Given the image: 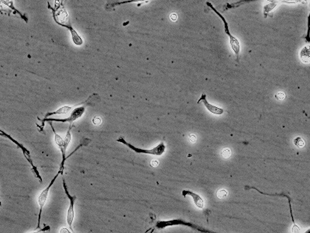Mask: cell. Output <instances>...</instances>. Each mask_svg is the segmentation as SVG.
<instances>
[{"mask_svg": "<svg viewBox=\"0 0 310 233\" xmlns=\"http://www.w3.org/2000/svg\"><path fill=\"white\" fill-rule=\"evenodd\" d=\"M206 4H207V5H209V6L210 7V9H212L216 12V14L218 15V16L221 18V19L223 20V24H224L225 32H226V33L230 37V47H231L232 50L233 51L234 54H236V56H237V61H239V54H240V42H239L238 39L236 38L234 36H233V35L231 34V33L230 32V30H229V25H228L226 20L225 19V18L213 7V5H212L210 2H206Z\"/></svg>", "mask_w": 310, "mask_h": 233, "instance_id": "6da1fadb", "label": "cell"}, {"mask_svg": "<svg viewBox=\"0 0 310 233\" xmlns=\"http://www.w3.org/2000/svg\"><path fill=\"white\" fill-rule=\"evenodd\" d=\"M116 141L120 142V143H122V144H123V145H127L130 149L134 150L135 152H137L138 154L143 153V154H151V155H155V156H161L164 152V150H165V145H164V144L163 142H160L157 147H155L152 149H141L136 148L135 146H134L133 145H131L130 143H127L124 140L123 137H120Z\"/></svg>", "mask_w": 310, "mask_h": 233, "instance_id": "7a4b0ae2", "label": "cell"}, {"mask_svg": "<svg viewBox=\"0 0 310 233\" xmlns=\"http://www.w3.org/2000/svg\"><path fill=\"white\" fill-rule=\"evenodd\" d=\"M85 110V107H77L75 108L73 112L71 114L70 117L66 118V119H54V118H44L42 121L43 123H44L45 121H57V122H62V123H65V122H69L70 124H73V121H75V120H77L78 118H79L80 117L82 116V114H84Z\"/></svg>", "mask_w": 310, "mask_h": 233, "instance_id": "3957f363", "label": "cell"}, {"mask_svg": "<svg viewBox=\"0 0 310 233\" xmlns=\"http://www.w3.org/2000/svg\"><path fill=\"white\" fill-rule=\"evenodd\" d=\"M60 173H61V171H59V172L56 174V176H55L54 177V179L51 180V182L50 183V184L48 185V187H47L45 190H43L42 191V193L40 194V197H39V198H38V202H39V204H40V213H39V216H38V225H37V228H38V229L40 228V217H41L42 209H43V207L44 206V204H45V203H46L47 197V195H48V193H49V190H50V188L51 187V186L54 184V181L56 180V179L57 178V176H58V175H59Z\"/></svg>", "mask_w": 310, "mask_h": 233, "instance_id": "277c9868", "label": "cell"}, {"mask_svg": "<svg viewBox=\"0 0 310 233\" xmlns=\"http://www.w3.org/2000/svg\"><path fill=\"white\" fill-rule=\"evenodd\" d=\"M63 186H64V189L65 194H66V195L68 196V199L70 200V207H69L68 211V217H67L68 218H67V221H68V225H69L71 230H72L71 225H72V223H73V221H74V217H75L74 205H75V201L76 197H75V196H73V197H72V196H71V195L69 194L68 190V188H67V186H66V183H65L64 180H63Z\"/></svg>", "mask_w": 310, "mask_h": 233, "instance_id": "5b68a950", "label": "cell"}, {"mask_svg": "<svg viewBox=\"0 0 310 233\" xmlns=\"http://www.w3.org/2000/svg\"><path fill=\"white\" fill-rule=\"evenodd\" d=\"M1 135H4V136H5V137H7L8 138H9L11 141H12L13 142H15L19 148H21L22 149V151H23V154H24V156H25V157L26 158V159L29 161V163L31 164V166H32V167H33V172L35 173V175H36V176L40 180V182H42V179H41V177L40 176V175H39V173H38V171H37V170L36 169V167L33 166V162H32V159H30V156H29V152L26 149V148H24L23 147V145H21V144H19L18 142H16V140H14L11 136H9V135H7V134H5L2 131H1Z\"/></svg>", "mask_w": 310, "mask_h": 233, "instance_id": "8992f818", "label": "cell"}, {"mask_svg": "<svg viewBox=\"0 0 310 233\" xmlns=\"http://www.w3.org/2000/svg\"><path fill=\"white\" fill-rule=\"evenodd\" d=\"M201 102H202V103H204V105L205 106V107H206L211 113H212V114H219H219H222L223 113V109H221V108H219V107H218L211 105V104H209V103L207 102V100H206V95H205V93H203V94L202 95L201 98H200L199 100L198 101V104H199Z\"/></svg>", "mask_w": 310, "mask_h": 233, "instance_id": "52a82bcc", "label": "cell"}, {"mask_svg": "<svg viewBox=\"0 0 310 233\" xmlns=\"http://www.w3.org/2000/svg\"><path fill=\"white\" fill-rule=\"evenodd\" d=\"M181 194H182V195H183L184 197H185L186 195H190V196H191V197H193L194 203L195 204V205H196L198 208H203V206H204V202H203V200L202 199V197H201L199 195H198V194H195V193H192V192H191V191H188V190H183Z\"/></svg>", "mask_w": 310, "mask_h": 233, "instance_id": "ba28073f", "label": "cell"}, {"mask_svg": "<svg viewBox=\"0 0 310 233\" xmlns=\"http://www.w3.org/2000/svg\"><path fill=\"white\" fill-rule=\"evenodd\" d=\"M300 59L305 64L310 63V45L305 46L300 51Z\"/></svg>", "mask_w": 310, "mask_h": 233, "instance_id": "9c48e42d", "label": "cell"}, {"mask_svg": "<svg viewBox=\"0 0 310 233\" xmlns=\"http://www.w3.org/2000/svg\"><path fill=\"white\" fill-rule=\"evenodd\" d=\"M71 107H68V106H64L60 109H58L57 111L55 112H52V113H47L45 115V118H47V117L51 116V115H54V114H65L67 113H68L71 110Z\"/></svg>", "mask_w": 310, "mask_h": 233, "instance_id": "30bf717a", "label": "cell"}, {"mask_svg": "<svg viewBox=\"0 0 310 233\" xmlns=\"http://www.w3.org/2000/svg\"><path fill=\"white\" fill-rule=\"evenodd\" d=\"M50 126H51V128H52V130H53V131H54V136H55V142H56V143L57 144V145L61 149L62 147H63V145H64V141L62 140V138L55 132V131H54V127H53V125H52V124L50 123Z\"/></svg>", "mask_w": 310, "mask_h": 233, "instance_id": "8fae6325", "label": "cell"}, {"mask_svg": "<svg viewBox=\"0 0 310 233\" xmlns=\"http://www.w3.org/2000/svg\"><path fill=\"white\" fill-rule=\"evenodd\" d=\"M294 144H295L296 146L299 147V148H302V147H304V145H305V141H304L302 138L298 137V138H296L294 140Z\"/></svg>", "mask_w": 310, "mask_h": 233, "instance_id": "7c38bea8", "label": "cell"}, {"mask_svg": "<svg viewBox=\"0 0 310 233\" xmlns=\"http://www.w3.org/2000/svg\"><path fill=\"white\" fill-rule=\"evenodd\" d=\"M277 5V2H271L270 4H268V5H266L265 6H264V12L266 13V12H269L271 10H272L275 6Z\"/></svg>", "mask_w": 310, "mask_h": 233, "instance_id": "4fadbf2b", "label": "cell"}, {"mask_svg": "<svg viewBox=\"0 0 310 233\" xmlns=\"http://www.w3.org/2000/svg\"><path fill=\"white\" fill-rule=\"evenodd\" d=\"M231 154H232V152H231V150L230 149H224L223 151H222V152H221V155H222V156L224 158V159H228V158H230V156H231Z\"/></svg>", "mask_w": 310, "mask_h": 233, "instance_id": "5bb4252c", "label": "cell"}, {"mask_svg": "<svg viewBox=\"0 0 310 233\" xmlns=\"http://www.w3.org/2000/svg\"><path fill=\"white\" fill-rule=\"evenodd\" d=\"M227 196V191L225 190H220L217 192V197L219 199H223Z\"/></svg>", "mask_w": 310, "mask_h": 233, "instance_id": "9a60e30c", "label": "cell"}, {"mask_svg": "<svg viewBox=\"0 0 310 233\" xmlns=\"http://www.w3.org/2000/svg\"><path fill=\"white\" fill-rule=\"evenodd\" d=\"M306 40H307L309 42L310 41V12L309 16H308V32H307Z\"/></svg>", "mask_w": 310, "mask_h": 233, "instance_id": "2e32d148", "label": "cell"}, {"mask_svg": "<svg viewBox=\"0 0 310 233\" xmlns=\"http://www.w3.org/2000/svg\"><path fill=\"white\" fill-rule=\"evenodd\" d=\"M275 97H276V99H278V100H284L285 97V93H283V92H279V93H278L275 95Z\"/></svg>", "mask_w": 310, "mask_h": 233, "instance_id": "e0dca14e", "label": "cell"}, {"mask_svg": "<svg viewBox=\"0 0 310 233\" xmlns=\"http://www.w3.org/2000/svg\"><path fill=\"white\" fill-rule=\"evenodd\" d=\"M92 122L95 124H96V125H98V124H101V122H102V120H101V118L100 117H95L93 120H92Z\"/></svg>", "mask_w": 310, "mask_h": 233, "instance_id": "ac0fdd59", "label": "cell"}, {"mask_svg": "<svg viewBox=\"0 0 310 233\" xmlns=\"http://www.w3.org/2000/svg\"><path fill=\"white\" fill-rule=\"evenodd\" d=\"M301 0H281V2H285V3H297L299 2Z\"/></svg>", "mask_w": 310, "mask_h": 233, "instance_id": "d6986e66", "label": "cell"}, {"mask_svg": "<svg viewBox=\"0 0 310 233\" xmlns=\"http://www.w3.org/2000/svg\"><path fill=\"white\" fill-rule=\"evenodd\" d=\"M189 140H190L191 142L195 143V142H196V140H197V138H196V136H195V135H191L189 136Z\"/></svg>", "mask_w": 310, "mask_h": 233, "instance_id": "ffe728a7", "label": "cell"}, {"mask_svg": "<svg viewBox=\"0 0 310 233\" xmlns=\"http://www.w3.org/2000/svg\"><path fill=\"white\" fill-rule=\"evenodd\" d=\"M170 19H171V21H176L177 20V19H178V16H177V14L176 13H172V14H171V16H170Z\"/></svg>", "mask_w": 310, "mask_h": 233, "instance_id": "44dd1931", "label": "cell"}, {"mask_svg": "<svg viewBox=\"0 0 310 233\" xmlns=\"http://www.w3.org/2000/svg\"><path fill=\"white\" fill-rule=\"evenodd\" d=\"M151 166H153V167H157L158 166V161L157 160H153L151 163Z\"/></svg>", "mask_w": 310, "mask_h": 233, "instance_id": "7402d4cb", "label": "cell"}, {"mask_svg": "<svg viewBox=\"0 0 310 233\" xmlns=\"http://www.w3.org/2000/svg\"><path fill=\"white\" fill-rule=\"evenodd\" d=\"M137 1H144V0H130V2H137Z\"/></svg>", "mask_w": 310, "mask_h": 233, "instance_id": "603a6c76", "label": "cell"}, {"mask_svg": "<svg viewBox=\"0 0 310 233\" xmlns=\"http://www.w3.org/2000/svg\"><path fill=\"white\" fill-rule=\"evenodd\" d=\"M305 1H306V0H305Z\"/></svg>", "mask_w": 310, "mask_h": 233, "instance_id": "cb8c5ba5", "label": "cell"}]
</instances>
